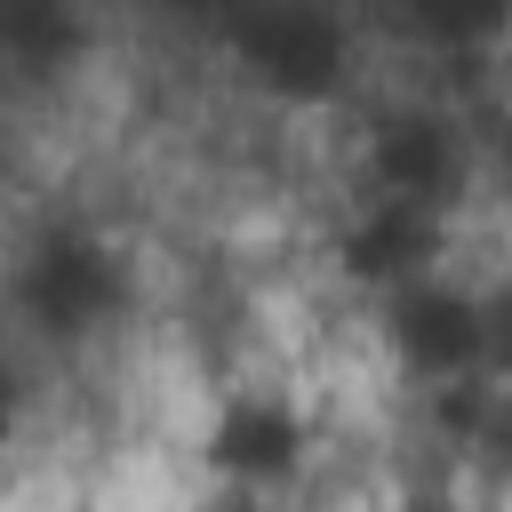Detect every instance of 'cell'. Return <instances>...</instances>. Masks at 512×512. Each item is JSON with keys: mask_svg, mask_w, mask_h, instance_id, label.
<instances>
[{"mask_svg": "<svg viewBox=\"0 0 512 512\" xmlns=\"http://www.w3.org/2000/svg\"><path fill=\"white\" fill-rule=\"evenodd\" d=\"M216 72L264 120H344L376 80V24L360 0H240L216 32Z\"/></svg>", "mask_w": 512, "mask_h": 512, "instance_id": "obj_4", "label": "cell"}, {"mask_svg": "<svg viewBox=\"0 0 512 512\" xmlns=\"http://www.w3.org/2000/svg\"><path fill=\"white\" fill-rule=\"evenodd\" d=\"M480 112H488V208L512 224V56L480 88Z\"/></svg>", "mask_w": 512, "mask_h": 512, "instance_id": "obj_9", "label": "cell"}, {"mask_svg": "<svg viewBox=\"0 0 512 512\" xmlns=\"http://www.w3.org/2000/svg\"><path fill=\"white\" fill-rule=\"evenodd\" d=\"M480 288H488V376H504V384H512V256H504V264H488V272H480Z\"/></svg>", "mask_w": 512, "mask_h": 512, "instance_id": "obj_10", "label": "cell"}, {"mask_svg": "<svg viewBox=\"0 0 512 512\" xmlns=\"http://www.w3.org/2000/svg\"><path fill=\"white\" fill-rule=\"evenodd\" d=\"M360 8L408 72H440L456 88H488L512 56V0H360Z\"/></svg>", "mask_w": 512, "mask_h": 512, "instance_id": "obj_7", "label": "cell"}, {"mask_svg": "<svg viewBox=\"0 0 512 512\" xmlns=\"http://www.w3.org/2000/svg\"><path fill=\"white\" fill-rule=\"evenodd\" d=\"M336 176L472 224L488 208V112H480V88L392 64V80H368V96L344 112Z\"/></svg>", "mask_w": 512, "mask_h": 512, "instance_id": "obj_3", "label": "cell"}, {"mask_svg": "<svg viewBox=\"0 0 512 512\" xmlns=\"http://www.w3.org/2000/svg\"><path fill=\"white\" fill-rule=\"evenodd\" d=\"M360 352L384 376V392H440L488 368V288L464 256L416 272L408 288L376 296L360 312Z\"/></svg>", "mask_w": 512, "mask_h": 512, "instance_id": "obj_5", "label": "cell"}, {"mask_svg": "<svg viewBox=\"0 0 512 512\" xmlns=\"http://www.w3.org/2000/svg\"><path fill=\"white\" fill-rule=\"evenodd\" d=\"M360 440L336 416V392L312 384L288 360H248L200 384L192 424H184V456H192V488L224 496V504H288V496H328L336 456H352Z\"/></svg>", "mask_w": 512, "mask_h": 512, "instance_id": "obj_2", "label": "cell"}, {"mask_svg": "<svg viewBox=\"0 0 512 512\" xmlns=\"http://www.w3.org/2000/svg\"><path fill=\"white\" fill-rule=\"evenodd\" d=\"M0 56L16 104H64L104 56V0H0Z\"/></svg>", "mask_w": 512, "mask_h": 512, "instance_id": "obj_8", "label": "cell"}, {"mask_svg": "<svg viewBox=\"0 0 512 512\" xmlns=\"http://www.w3.org/2000/svg\"><path fill=\"white\" fill-rule=\"evenodd\" d=\"M464 256V224L440 216V208H416L400 192H376V184H344L328 192L320 208V232H312V272L328 288V304H352L368 312L376 296L408 288L416 272Z\"/></svg>", "mask_w": 512, "mask_h": 512, "instance_id": "obj_6", "label": "cell"}, {"mask_svg": "<svg viewBox=\"0 0 512 512\" xmlns=\"http://www.w3.org/2000/svg\"><path fill=\"white\" fill-rule=\"evenodd\" d=\"M160 320L152 264L88 200H32L8 232V352L40 376H104Z\"/></svg>", "mask_w": 512, "mask_h": 512, "instance_id": "obj_1", "label": "cell"}]
</instances>
